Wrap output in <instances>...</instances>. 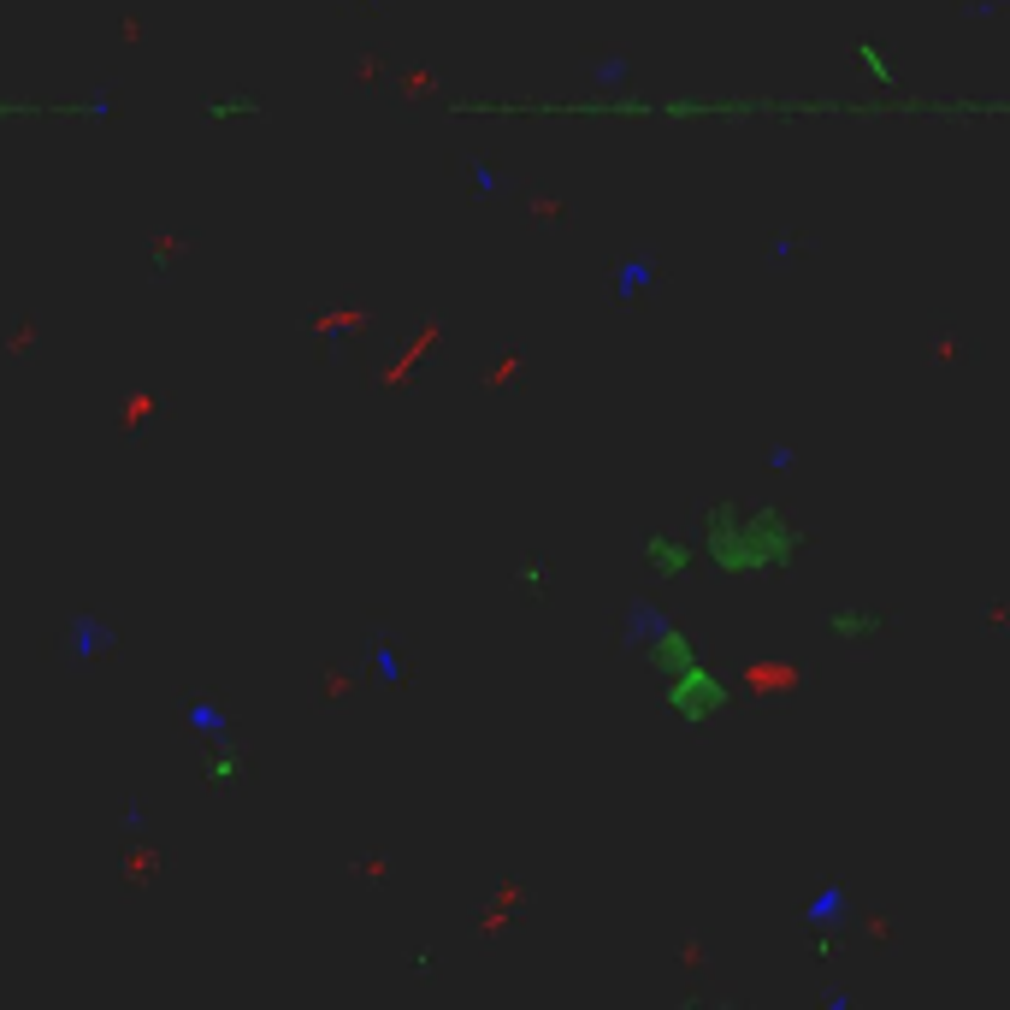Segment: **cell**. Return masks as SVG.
<instances>
[{
    "label": "cell",
    "instance_id": "5",
    "mask_svg": "<svg viewBox=\"0 0 1010 1010\" xmlns=\"http://www.w3.org/2000/svg\"><path fill=\"white\" fill-rule=\"evenodd\" d=\"M857 60H863V71H869V77H881V83H892V77H898V71L886 65V54L875 48V42H857Z\"/></svg>",
    "mask_w": 1010,
    "mask_h": 1010
},
{
    "label": "cell",
    "instance_id": "3",
    "mask_svg": "<svg viewBox=\"0 0 1010 1010\" xmlns=\"http://www.w3.org/2000/svg\"><path fill=\"white\" fill-rule=\"evenodd\" d=\"M881 627H886V609H875V603H839V609H827V621H821V632L839 638V644H869Z\"/></svg>",
    "mask_w": 1010,
    "mask_h": 1010
},
{
    "label": "cell",
    "instance_id": "2",
    "mask_svg": "<svg viewBox=\"0 0 1010 1010\" xmlns=\"http://www.w3.org/2000/svg\"><path fill=\"white\" fill-rule=\"evenodd\" d=\"M662 703H668V715L674 721H686V727H709V721H721L727 715V703H733V686L697 656L692 668H680V674H668V686H662Z\"/></svg>",
    "mask_w": 1010,
    "mask_h": 1010
},
{
    "label": "cell",
    "instance_id": "4",
    "mask_svg": "<svg viewBox=\"0 0 1010 1010\" xmlns=\"http://www.w3.org/2000/svg\"><path fill=\"white\" fill-rule=\"evenodd\" d=\"M638 550H644V568L656 573V579H680V573L692 568V544L674 538V532H650Z\"/></svg>",
    "mask_w": 1010,
    "mask_h": 1010
},
{
    "label": "cell",
    "instance_id": "1",
    "mask_svg": "<svg viewBox=\"0 0 1010 1010\" xmlns=\"http://www.w3.org/2000/svg\"><path fill=\"white\" fill-rule=\"evenodd\" d=\"M804 550V532L780 508L715 503L703 514V556L721 573H774Z\"/></svg>",
    "mask_w": 1010,
    "mask_h": 1010
}]
</instances>
